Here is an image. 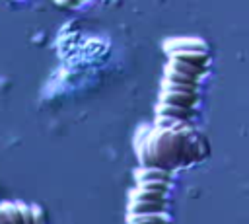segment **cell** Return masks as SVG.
Instances as JSON below:
<instances>
[{
	"instance_id": "cell-1",
	"label": "cell",
	"mask_w": 249,
	"mask_h": 224,
	"mask_svg": "<svg viewBox=\"0 0 249 224\" xmlns=\"http://www.w3.org/2000/svg\"><path fill=\"white\" fill-rule=\"evenodd\" d=\"M163 51L167 53V56L181 51H204V43L195 37H173L163 43Z\"/></svg>"
},
{
	"instance_id": "cell-2",
	"label": "cell",
	"mask_w": 249,
	"mask_h": 224,
	"mask_svg": "<svg viewBox=\"0 0 249 224\" xmlns=\"http://www.w3.org/2000/svg\"><path fill=\"white\" fill-rule=\"evenodd\" d=\"M134 181H167L171 183V171L156 166H140L134 171Z\"/></svg>"
},
{
	"instance_id": "cell-3",
	"label": "cell",
	"mask_w": 249,
	"mask_h": 224,
	"mask_svg": "<svg viewBox=\"0 0 249 224\" xmlns=\"http://www.w3.org/2000/svg\"><path fill=\"white\" fill-rule=\"evenodd\" d=\"M196 99H198L196 93H187V92H161L160 93V101L177 105V107H185V109H193Z\"/></svg>"
},
{
	"instance_id": "cell-4",
	"label": "cell",
	"mask_w": 249,
	"mask_h": 224,
	"mask_svg": "<svg viewBox=\"0 0 249 224\" xmlns=\"http://www.w3.org/2000/svg\"><path fill=\"white\" fill-rule=\"evenodd\" d=\"M156 115H163V117H171V119H179L189 123L195 117V109H185V107H177V105H169L160 101V105L156 107Z\"/></svg>"
},
{
	"instance_id": "cell-5",
	"label": "cell",
	"mask_w": 249,
	"mask_h": 224,
	"mask_svg": "<svg viewBox=\"0 0 249 224\" xmlns=\"http://www.w3.org/2000/svg\"><path fill=\"white\" fill-rule=\"evenodd\" d=\"M165 72H175V74H185L193 80H198L202 74H204V68L200 66H195V64H189V62H183V60H173L169 58L167 66H165Z\"/></svg>"
},
{
	"instance_id": "cell-6",
	"label": "cell",
	"mask_w": 249,
	"mask_h": 224,
	"mask_svg": "<svg viewBox=\"0 0 249 224\" xmlns=\"http://www.w3.org/2000/svg\"><path fill=\"white\" fill-rule=\"evenodd\" d=\"M154 212H165V203L128 201V214H154Z\"/></svg>"
},
{
	"instance_id": "cell-7",
	"label": "cell",
	"mask_w": 249,
	"mask_h": 224,
	"mask_svg": "<svg viewBox=\"0 0 249 224\" xmlns=\"http://www.w3.org/2000/svg\"><path fill=\"white\" fill-rule=\"evenodd\" d=\"M128 201L167 203V201H165V193H161V191H152V189H142V187H134V189L128 193Z\"/></svg>"
},
{
	"instance_id": "cell-8",
	"label": "cell",
	"mask_w": 249,
	"mask_h": 224,
	"mask_svg": "<svg viewBox=\"0 0 249 224\" xmlns=\"http://www.w3.org/2000/svg\"><path fill=\"white\" fill-rule=\"evenodd\" d=\"M167 212L154 214H126V224H167Z\"/></svg>"
},
{
	"instance_id": "cell-9",
	"label": "cell",
	"mask_w": 249,
	"mask_h": 224,
	"mask_svg": "<svg viewBox=\"0 0 249 224\" xmlns=\"http://www.w3.org/2000/svg\"><path fill=\"white\" fill-rule=\"evenodd\" d=\"M198 84H185V82H173L163 78L161 82V92H187V93H196Z\"/></svg>"
},
{
	"instance_id": "cell-10",
	"label": "cell",
	"mask_w": 249,
	"mask_h": 224,
	"mask_svg": "<svg viewBox=\"0 0 249 224\" xmlns=\"http://www.w3.org/2000/svg\"><path fill=\"white\" fill-rule=\"evenodd\" d=\"M0 206L6 212V216L10 218L12 224H23V216H21V210L18 206V201H2Z\"/></svg>"
},
{
	"instance_id": "cell-11",
	"label": "cell",
	"mask_w": 249,
	"mask_h": 224,
	"mask_svg": "<svg viewBox=\"0 0 249 224\" xmlns=\"http://www.w3.org/2000/svg\"><path fill=\"white\" fill-rule=\"evenodd\" d=\"M18 206H19V210H21L23 224H35V212H33V205H27V203L18 201Z\"/></svg>"
},
{
	"instance_id": "cell-12",
	"label": "cell",
	"mask_w": 249,
	"mask_h": 224,
	"mask_svg": "<svg viewBox=\"0 0 249 224\" xmlns=\"http://www.w3.org/2000/svg\"><path fill=\"white\" fill-rule=\"evenodd\" d=\"M33 212H35V224H47V212L43 210V206L33 205Z\"/></svg>"
},
{
	"instance_id": "cell-13",
	"label": "cell",
	"mask_w": 249,
	"mask_h": 224,
	"mask_svg": "<svg viewBox=\"0 0 249 224\" xmlns=\"http://www.w3.org/2000/svg\"><path fill=\"white\" fill-rule=\"evenodd\" d=\"M82 2H84V0H54V4H56V6H60V8H68V10L78 8Z\"/></svg>"
},
{
	"instance_id": "cell-14",
	"label": "cell",
	"mask_w": 249,
	"mask_h": 224,
	"mask_svg": "<svg viewBox=\"0 0 249 224\" xmlns=\"http://www.w3.org/2000/svg\"><path fill=\"white\" fill-rule=\"evenodd\" d=\"M0 224H12V222H10V218L6 216V212L2 210V206H0Z\"/></svg>"
},
{
	"instance_id": "cell-15",
	"label": "cell",
	"mask_w": 249,
	"mask_h": 224,
	"mask_svg": "<svg viewBox=\"0 0 249 224\" xmlns=\"http://www.w3.org/2000/svg\"><path fill=\"white\" fill-rule=\"evenodd\" d=\"M10 2H12V0H10Z\"/></svg>"
}]
</instances>
